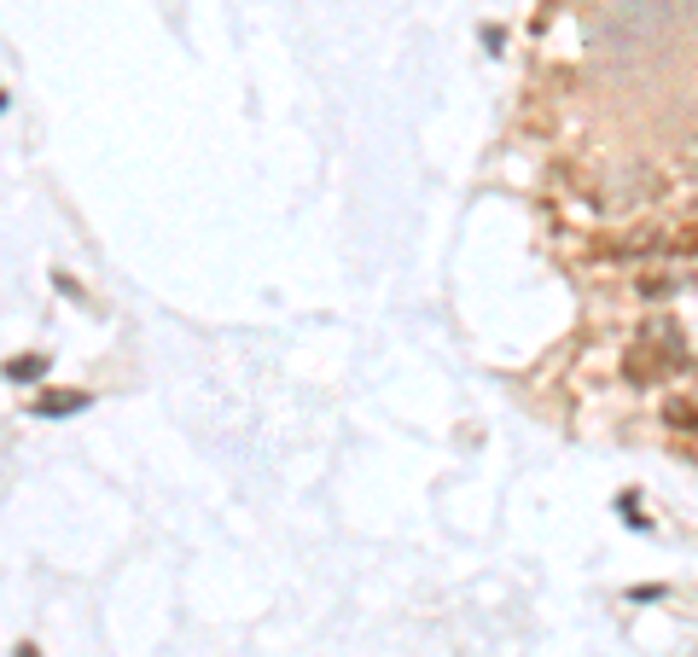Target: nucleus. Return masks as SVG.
<instances>
[{"label":"nucleus","instance_id":"obj_6","mask_svg":"<svg viewBox=\"0 0 698 657\" xmlns=\"http://www.w3.org/2000/svg\"><path fill=\"white\" fill-rule=\"evenodd\" d=\"M18 657H42V652H35V646H30V641H24V646H18Z\"/></svg>","mask_w":698,"mask_h":657},{"label":"nucleus","instance_id":"obj_5","mask_svg":"<svg viewBox=\"0 0 698 657\" xmlns=\"http://www.w3.org/2000/svg\"><path fill=\"white\" fill-rule=\"evenodd\" d=\"M675 286H670V279L664 274H652V279H640V297H670Z\"/></svg>","mask_w":698,"mask_h":657},{"label":"nucleus","instance_id":"obj_2","mask_svg":"<svg viewBox=\"0 0 698 657\" xmlns=\"http://www.w3.org/2000/svg\"><path fill=\"white\" fill-rule=\"evenodd\" d=\"M53 361H47V355H12V361L7 367H0V372H7V379L12 384H35V379H42V372H47Z\"/></svg>","mask_w":698,"mask_h":657},{"label":"nucleus","instance_id":"obj_3","mask_svg":"<svg viewBox=\"0 0 698 657\" xmlns=\"http://www.w3.org/2000/svg\"><path fill=\"white\" fill-rule=\"evenodd\" d=\"M664 425H670V430H687V437H693V430H698V402H670V407H664Z\"/></svg>","mask_w":698,"mask_h":657},{"label":"nucleus","instance_id":"obj_1","mask_svg":"<svg viewBox=\"0 0 698 657\" xmlns=\"http://www.w3.org/2000/svg\"><path fill=\"white\" fill-rule=\"evenodd\" d=\"M82 407H94L88 390H47V396H35L30 419H65V413H82Z\"/></svg>","mask_w":698,"mask_h":657},{"label":"nucleus","instance_id":"obj_4","mask_svg":"<svg viewBox=\"0 0 698 657\" xmlns=\"http://www.w3.org/2000/svg\"><path fill=\"white\" fill-rule=\"evenodd\" d=\"M670 588H664V581H640V588H629V599H635V606H647V599H664Z\"/></svg>","mask_w":698,"mask_h":657}]
</instances>
